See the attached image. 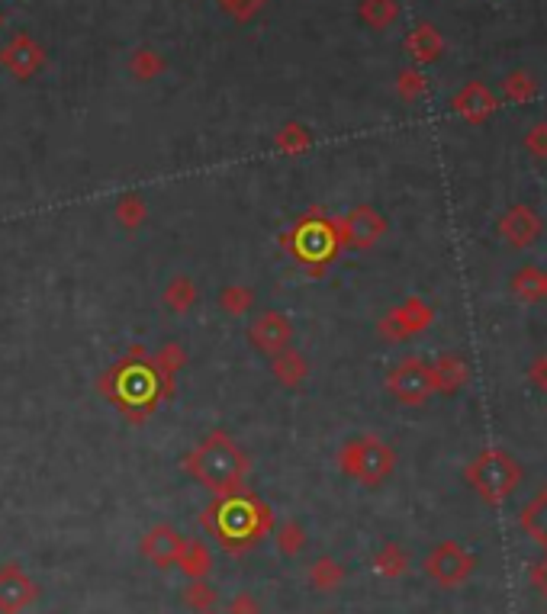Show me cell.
Here are the masks:
<instances>
[{
	"instance_id": "11",
	"label": "cell",
	"mask_w": 547,
	"mask_h": 614,
	"mask_svg": "<svg viewBox=\"0 0 547 614\" xmlns=\"http://www.w3.org/2000/svg\"><path fill=\"white\" fill-rule=\"evenodd\" d=\"M194 303H197V283L190 277H174L165 290V306L171 312H187Z\"/></svg>"
},
{
	"instance_id": "22",
	"label": "cell",
	"mask_w": 547,
	"mask_h": 614,
	"mask_svg": "<svg viewBox=\"0 0 547 614\" xmlns=\"http://www.w3.org/2000/svg\"><path fill=\"white\" fill-rule=\"evenodd\" d=\"M226 614H261V605H258V598H255V595L242 592V595H235L232 602H229Z\"/></svg>"
},
{
	"instance_id": "2",
	"label": "cell",
	"mask_w": 547,
	"mask_h": 614,
	"mask_svg": "<svg viewBox=\"0 0 547 614\" xmlns=\"http://www.w3.org/2000/svg\"><path fill=\"white\" fill-rule=\"evenodd\" d=\"M184 467L194 473L216 499H223V496H232V492H242V483L248 476V457L223 431H213L190 451Z\"/></svg>"
},
{
	"instance_id": "12",
	"label": "cell",
	"mask_w": 547,
	"mask_h": 614,
	"mask_svg": "<svg viewBox=\"0 0 547 614\" xmlns=\"http://www.w3.org/2000/svg\"><path fill=\"white\" fill-rule=\"evenodd\" d=\"M181 598H184L187 608H194V611L200 614V611H213V608H216L219 592H216L206 579H190V586L184 589Z\"/></svg>"
},
{
	"instance_id": "14",
	"label": "cell",
	"mask_w": 547,
	"mask_h": 614,
	"mask_svg": "<svg viewBox=\"0 0 547 614\" xmlns=\"http://www.w3.org/2000/svg\"><path fill=\"white\" fill-rule=\"evenodd\" d=\"M4 62H7L13 71H17V74H29V71L39 65V49L33 46V42L20 39V42H13V46L7 49Z\"/></svg>"
},
{
	"instance_id": "9",
	"label": "cell",
	"mask_w": 547,
	"mask_h": 614,
	"mask_svg": "<svg viewBox=\"0 0 547 614\" xmlns=\"http://www.w3.org/2000/svg\"><path fill=\"white\" fill-rule=\"evenodd\" d=\"M174 566L181 569L187 579H206V576H210V569H213V553L206 544L190 541V537H187L184 547H181V557H177Z\"/></svg>"
},
{
	"instance_id": "7",
	"label": "cell",
	"mask_w": 547,
	"mask_h": 614,
	"mask_svg": "<svg viewBox=\"0 0 547 614\" xmlns=\"http://www.w3.org/2000/svg\"><path fill=\"white\" fill-rule=\"evenodd\" d=\"M248 338L251 344H255L258 351L264 354H280V351H287L290 348V341H293V322L287 316H280V312L268 309V312H261V316L251 322L248 328Z\"/></svg>"
},
{
	"instance_id": "16",
	"label": "cell",
	"mask_w": 547,
	"mask_h": 614,
	"mask_svg": "<svg viewBox=\"0 0 547 614\" xmlns=\"http://www.w3.org/2000/svg\"><path fill=\"white\" fill-rule=\"evenodd\" d=\"M184 361H187L184 348H181V344L171 341V344H165V348L155 354V370H158L161 377H165V383L171 386V383H174V370H181Z\"/></svg>"
},
{
	"instance_id": "24",
	"label": "cell",
	"mask_w": 547,
	"mask_h": 614,
	"mask_svg": "<svg viewBox=\"0 0 547 614\" xmlns=\"http://www.w3.org/2000/svg\"><path fill=\"white\" fill-rule=\"evenodd\" d=\"M200 614H219V611H216V608H213V611H200Z\"/></svg>"
},
{
	"instance_id": "17",
	"label": "cell",
	"mask_w": 547,
	"mask_h": 614,
	"mask_svg": "<svg viewBox=\"0 0 547 614\" xmlns=\"http://www.w3.org/2000/svg\"><path fill=\"white\" fill-rule=\"evenodd\" d=\"M380 232V226H377V219L367 213V209H358V213H354L348 222H345V235L351 238V242H358V245H364V242H371V238Z\"/></svg>"
},
{
	"instance_id": "13",
	"label": "cell",
	"mask_w": 547,
	"mask_h": 614,
	"mask_svg": "<svg viewBox=\"0 0 547 614\" xmlns=\"http://www.w3.org/2000/svg\"><path fill=\"white\" fill-rule=\"evenodd\" d=\"M251 303H255V293L242 287V283H229V287L219 293V309H223L226 316H245Z\"/></svg>"
},
{
	"instance_id": "15",
	"label": "cell",
	"mask_w": 547,
	"mask_h": 614,
	"mask_svg": "<svg viewBox=\"0 0 547 614\" xmlns=\"http://www.w3.org/2000/svg\"><path fill=\"white\" fill-rule=\"evenodd\" d=\"M274 541H277V550L284 553V557H297V553L306 547V534H303V528L297 521H284L274 531Z\"/></svg>"
},
{
	"instance_id": "19",
	"label": "cell",
	"mask_w": 547,
	"mask_h": 614,
	"mask_svg": "<svg viewBox=\"0 0 547 614\" xmlns=\"http://www.w3.org/2000/svg\"><path fill=\"white\" fill-rule=\"evenodd\" d=\"M116 219H120V226L126 229H139L145 222V203L136 193H126V197L116 203Z\"/></svg>"
},
{
	"instance_id": "4",
	"label": "cell",
	"mask_w": 547,
	"mask_h": 614,
	"mask_svg": "<svg viewBox=\"0 0 547 614\" xmlns=\"http://www.w3.org/2000/svg\"><path fill=\"white\" fill-rule=\"evenodd\" d=\"M287 245L293 248V254H297V261L303 264H316V261H329L332 258V251L338 245V232L332 222H325V219H313V216H306L303 222H297L287 238Z\"/></svg>"
},
{
	"instance_id": "18",
	"label": "cell",
	"mask_w": 547,
	"mask_h": 614,
	"mask_svg": "<svg viewBox=\"0 0 547 614\" xmlns=\"http://www.w3.org/2000/svg\"><path fill=\"white\" fill-rule=\"evenodd\" d=\"M309 582H313L316 589L329 592V589L338 586V582H342V566H338L335 560H329V557H322L313 569H309Z\"/></svg>"
},
{
	"instance_id": "20",
	"label": "cell",
	"mask_w": 547,
	"mask_h": 614,
	"mask_svg": "<svg viewBox=\"0 0 547 614\" xmlns=\"http://www.w3.org/2000/svg\"><path fill=\"white\" fill-rule=\"evenodd\" d=\"M428 573H435L441 582H451L461 576V569H457V557H454V550L445 547V550H438L432 560H428Z\"/></svg>"
},
{
	"instance_id": "5",
	"label": "cell",
	"mask_w": 547,
	"mask_h": 614,
	"mask_svg": "<svg viewBox=\"0 0 547 614\" xmlns=\"http://www.w3.org/2000/svg\"><path fill=\"white\" fill-rule=\"evenodd\" d=\"M39 598V582L26 576L20 563L0 566V614H20Z\"/></svg>"
},
{
	"instance_id": "21",
	"label": "cell",
	"mask_w": 547,
	"mask_h": 614,
	"mask_svg": "<svg viewBox=\"0 0 547 614\" xmlns=\"http://www.w3.org/2000/svg\"><path fill=\"white\" fill-rule=\"evenodd\" d=\"M303 145H306V136H300V126H284V132L277 136V148L287 155H300Z\"/></svg>"
},
{
	"instance_id": "3",
	"label": "cell",
	"mask_w": 547,
	"mask_h": 614,
	"mask_svg": "<svg viewBox=\"0 0 547 614\" xmlns=\"http://www.w3.org/2000/svg\"><path fill=\"white\" fill-rule=\"evenodd\" d=\"M158 377L161 373L155 370V364H132V357H129V361L123 367H116L110 373V380H103V383H110V396L120 402V406L149 409L161 393Z\"/></svg>"
},
{
	"instance_id": "23",
	"label": "cell",
	"mask_w": 547,
	"mask_h": 614,
	"mask_svg": "<svg viewBox=\"0 0 547 614\" xmlns=\"http://www.w3.org/2000/svg\"><path fill=\"white\" fill-rule=\"evenodd\" d=\"M219 4H223L226 10H232V13H239V17H248V13L258 10L264 0H219Z\"/></svg>"
},
{
	"instance_id": "10",
	"label": "cell",
	"mask_w": 547,
	"mask_h": 614,
	"mask_svg": "<svg viewBox=\"0 0 547 614\" xmlns=\"http://www.w3.org/2000/svg\"><path fill=\"white\" fill-rule=\"evenodd\" d=\"M306 361H303V354L300 351H280L274 354V361H271V373H274V380L277 383H284V386H300L306 380Z\"/></svg>"
},
{
	"instance_id": "8",
	"label": "cell",
	"mask_w": 547,
	"mask_h": 614,
	"mask_svg": "<svg viewBox=\"0 0 547 614\" xmlns=\"http://www.w3.org/2000/svg\"><path fill=\"white\" fill-rule=\"evenodd\" d=\"M184 541L187 537L177 534L171 524H155V528H149L142 537V557L155 563L158 569H168L177 563V557H181Z\"/></svg>"
},
{
	"instance_id": "1",
	"label": "cell",
	"mask_w": 547,
	"mask_h": 614,
	"mask_svg": "<svg viewBox=\"0 0 547 614\" xmlns=\"http://www.w3.org/2000/svg\"><path fill=\"white\" fill-rule=\"evenodd\" d=\"M203 524L223 541L226 550H245L248 544H255L258 537L271 534L274 515H271V508L251 496V492H232V496H223L210 512H206Z\"/></svg>"
},
{
	"instance_id": "6",
	"label": "cell",
	"mask_w": 547,
	"mask_h": 614,
	"mask_svg": "<svg viewBox=\"0 0 547 614\" xmlns=\"http://www.w3.org/2000/svg\"><path fill=\"white\" fill-rule=\"evenodd\" d=\"M338 460H342V470L345 473L364 479V483H377V479L390 470L387 451H383V447L374 444V441H354V444H348Z\"/></svg>"
}]
</instances>
